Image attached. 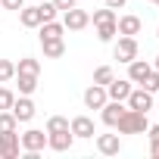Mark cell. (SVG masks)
Returning a JSON list of instances; mask_svg holds the SVG:
<instances>
[{
  "mask_svg": "<svg viewBox=\"0 0 159 159\" xmlns=\"http://www.w3.org/2000/svg\"><path fill=\"white\" fill-rule=\"evenodd\" d=\"M10 78H16V62L13 59H0V84L10 81Z\"/></svg>",
  "mask_w": 159,
  "mask_h": 159,
  "instance_id": "603a6c76",
  "label": "cell"
},
{
  "mask_svg": "<svg viewBox=\"0 0 159 159\" xmlns=\"http://www.w3.org/2000/svg\"><path fill=\"white\" fill-rule=\"evenodd\" d=\"M100 22H116V10H109V7L106 10H97L94 13V25H100Z\"/></svg>",
  "mask_w": 159,
  "mask_h": 159,
  "instance_id": "4316f807",
  "label": "cell"
},
{
  "mask_svg": "<svg viewBox=\"0 0 159 159\" xmlns=\"http://www.w3.org/2000/svg\"><path fill=\"white\" fill-rule=\"evenodd\" d=\"M38 28H41V41H44V38H62V34H66V25H62V22H56V19L41 22Z\"/></svg>",
  "mask_w": 159,
  "mask_h": 159,
  "instance_id": "ac0fdd59",
  "label": "cell"
},
{
  "mask_svg": "<svg viewBox=\"0 0 159 159\" xmlns=\"http://www.w3.org/2000/svg\"><path fill=\"white\" fill-rule=\"evenodd\" d=\"M125 109H128V106H122V100H112V103L106 100V103L100 106V119H103V125L116 128V125H119V119L125 116Z\"/></svg>",
  "mask_w": 159,
  "mask_h": 159,
  "instance_id": "277c9868",
  "label": "cell"
},
{
  "mask_svg": "<svg viewBox=\"0 0 159 159\" xmlns=\"http://www.w3.org/2000/svg\"><path fill=\"white\" fill-rule=\"evenodd\" d=\"M38 10H41V19H44V22H50V19H56V13H59V10H56L53 3H41Z\"/></svg>",
  "mask_w": 159,
  "mask_h": 159,
  "instance_id": "f1b7e54d",
  "label": "cell"
},
{
  "mask_svg": "<svg viewBox=\"0 0 159 159\" xmlns=\"http://www.w3.org/2000/svg\"><path fill=\"white\" fill-rule=\"evenodd\" d=\"M16 128H19L16 116H13L10 109H3V112H0V134H3V131H16Z\"/></svg>",
  "mask_w": 159,
  "mask_h": 159,
  "instance_id": "7402d4cb",
  "label": "cell"
},
{
  "mask_svg": "<svg viewBox=\"0 0 159 159\" xmlns=\"http://www.w3.org/2000/svg\"><path fill=\"white\" fill-rule=\"evenodd\" d=\"M19 143H22L25 153H41V150L47 147V134L38 131V128H31V131H25V134L19 137Z\"/></svg>",
  "mask_w": 159,
  "mask_h": 159,
  "instance_id": "5b68a950",
  "label": "cell"
},
{
  "mask_svg": "<svg viewBox=\"0 0 159 159\" xmlns=\"http://www.w3.org/2000/svg\"><path fill=\"white\" fill-rule=\"evenodd\" d=\"M153 106V94L147 91V88H131V94H128V109H137V112H147Z\"/></svg>",
  "mask_w": 159,
  "mask_h": 159,
  "instance_id": "ba28073f",
  "label": "cell"
},
{
  "mask_svg": "<svg viewBox=\"0 0 159 159\" xmlns=\"http://www.w3.org/2000/svg\"><path fill=\"white\" fill-rule=\"evenodd\" d=\"M72 143H75L72 128H66V131H47V147H50V150L66 153V150H72Z\"/></svg>",
  "mask_w": 159,
  "mask_h": 159,
  "instance_id": "7a4b0ae2",
  "label": "cell"
},
{
  "mask_svg": "<svg viewBox=\"0 0 159 159\" xmlns=\"http://www.w3.org/2000/svg\"><path fill=\"white\" fill-rule=\"evenodd\" d=\"M66 128H69V119H62V116H53L47 122V131H66Z\"/></svg>",
  "mask_w": 159,
  "mask_h": 159,
  "instance_id": "83f0119b",
  "label": "cell"
},
{
  "mask_svg": "<svg viewBox=\"0 0 159 159\" xmlns=\"http://www.w3.org/2000/svg\"><path fill=\"white\" fill-rule=\"evenodd\" d=\"M97 150H100L103 156H116V153L122 150L119 134H100V137H97Z\"/></svg>",
  "mask_w": 159,
  "mask_h": 159,
  "instance_id": "5bb4252c",
  "label": "cell"
},
{
  "mask_svg": "<svg viewBox=\"0 0 159 159\" xmlns=\"http://www.w3.org/2000/svg\"><path fill=\"white\" fill-rule=\"evenodd\" d=\"M116 31L134 38V34L140 31V19H137V16H122V19H116Z\"/></svg>",
  "mask_w": 159,
  "mask_h": 159,
  "instance_id": "9a60e30c",
  "label": "cell"
},
{
  "mask_svg": "<svg viewBox=\"0 0 159 159\" xmlns=\"http://www.w3.org/2000/svg\"><path fill=\"white\" fill-rule=\"evenodd\" d=\"M150 3H156V7H159V0H150Z\"/></svg>",
  "mask_w": 159,
  "mask_h": 159,
  "instance_id": "d590c367",
  "label": "cell"
},
{
  "mask_svg": "<svg viewBox=\"0 0 159 159\" xmlns=\"http://www.w3.org/2000/svg\"><path fill=\"white\" fill-rule=\"evenodd\" d=\"M116 34H119V31H116V22H100V25H97V38H100L103 44H109Z\"/></svg>",
  "mask_w": 159,
  "mask_h": 159,
  "instance_id": "44dd1931",
  "label": "cell"
},
{
  "mask_svg": "<svg viewBox=\"0 0 159 159\" xmlns=\"http://www.w3.org/2000/svg\"><path fill=\"white\" fill-rule=\"evenodd\" d=\"M62 25H66V31H81V28H88V25H91V16H88L84 10L72 7V10H66V16H62Z\"/></svg>",
  "mask_w": 159,
  "mask_h": 159,
  "instance_id": "3957f363",
  "label": "cell"
},
{
  "mask_svg": "<svg viewBox=\"0 0 159 159\" xmlns=\"http://www.w3.org/2000/svg\"><path fill=\"white\" fill-rule=\"evenodd\" d=\"M119 134H143L150 125H147V112H137V109H125V116L119 119Z\"/></svg>",
  "mask_w": 159,
  "mask_h": 159,
  "instance_id": "6da1fadb",
  "label": "cell"
},
{
  "mask_svg": "<svg viewBox=\"0 0 159 159\" xmlns=\"http://www.w3.org/2000/svg\"><path fill=\"white\" fill-rule=\"evenodd\" d=\"M140 88H147L150 94H156V91H159V72H156V69H150V75L143 78V84H140Z\"/></svg>",
  "mask_w": 159,
  "mask_h": 159,
  "instance_id": "d4e9b609",
  "label": "cell"
},
{
  "mask_svg": "<svg viewBox=\"0 0 159 159\" xmlns=\"http://www.w3.org/2000/svg\"><path fill=\"white\" fill-rule=\"evenodd\" d=\"M16 72H19V75H41V62L31 59V56H25V59H19Z\"/></svg>",
  "mask_w": 159,
  "mask_h": 159,
  "instance_id": "ffe728a7",
  "label": "cell"
},
{
  "mask_svg": "<svg viewBox=\"0 0 159 159\" xmlns=\"http://www.w3.org/2000/svg\"><path fill=\"white\" fill-rule=\"evenodd\" d=\"M53 7L66 13V10H72V7H78V0H53Z\"/></svg>",
  "mask_w": 159,
  "mask_h": 159,
  "instance_id": "4dcf8cb0",
  "label": "cell"
},
{
  "mask_svg": "<svg viewBox=\"0 0 159 159\" xmlns=\"http://www.w3.org/2000/svg\"><path fill=\"white\" fill-rule=\"evenodd\" d=\"M116 59H119V62H131V59H137V41L128 38V34H122L119 44H116Z\"/></svg>",
  "mask_w": 159,
  "mask_h": 159,
  "instance_id": "52a82bcc",
  "label": "cell"
},
{
  "mask_svg": "<svg viewBox=\"0 0 159 159\" xmlns=\"http://www.w3.org/2000/svg\"><path fill=\"white\" fill-rule=\"evenodd\" d=\"M19 22H22L25 28H38L44 19H41V10H38V7H22V10H19Z\"/></svg>",
  "mask_w": 159,
  "mask_h": 159,
  "instance_id": "2e32d148",
  "label": "cell"
},
{
  "mask_svg": "<svg viewBox=\"0 0 159 159\" xmlns=\"http://www.w3.org/2000/svg\"><path fill=\"white\" fill-rule=\"evenodd\" d=\"M0 10H3V7H0Z\"/></svg>",
  "mask_w": 159,
  "mask_h": 159,
  "instance_id": "8d00e7d4",
  "label": "cell"
},
{
  "mask_svg": "<svg viewBox=\"0 0 159 159\" xmlns=\"http://www.w3.org/2000/svg\"><path fill=\"white\" fill-rule=\"evenodd\" d=\"M10 112L16 116V122H31V119H34V103L22 94L19 100H13V109H10Z\"/></svg>",
  "mask_w": 159,
  "mask_h": 159,
  "instance_id": "8fae6325",
  "label": "cell"
},
{
  "mask_svg": "<svg viewBox=\"0 0 159 159\" xmlns=\"http://www.w3.org/2000/svg\"><path fill=\"white\" fill-rule=\"evenodd\" d=\"M13 100H16V94H13L10 88H0V112H3V109H13Z\"/></svg>",
  "mask_w": 159,
  "mask_h": 159,
  "instance_id": "484cf974",
  "label": "cell"
},
{
  "mask_svg": "<svg viewBox=\"0 0 159 159\" xmlns=\"http://www.w3.org/2000/svg\"><path fill=\"white\" fill-rule=\"evenodd\" d=\"M112 78H116V75H112V69H109V66H100V69L94 72V84H103V88H106Z\"/></svg>",
  "mask_w": 159,
  "mask_h": 159,
  "instance_id": "cb8c5ba5",
  "label": "cell"
},
{
  "mask_svg": "<svg viewBox=\"0 0 159 159\" xmlns=\"http://www.w3.org/2000/svg\"><path fill=\"white\" fill-rule=\"evenodd\" d=\"M69 128H72V134L75 137H81V140H91L97 131H94V122L88 119V116H75L72 122H69Z\"/></svg>",
  "mask_w": 159,
  "mask_h": 159,
  "instance_id": "9c48e42d",
  "label": "cell"
},
{
  "mask_svg": "<svg viewBox=\"0 0 159 159\" xmlns=\"http://www.w3.org/2000/svg\"><path fill=\"white\" fill-rule=\"evenodd\" d=\"M106 100H109V97H106V88H103V84H91V88L84 91V106H88V109H100Z\"/></svg>",
  "mask_w": 159,
  "mask_h": 159,
  "instance_id": "7c38bea8",
  "label": "cell"
},
{
  "mask_svg": "<svg viewBox=\"0 0 159 159\" xmlns=\"http://www.w3.org/2000/svg\"><path fill=\"white\" fill-rule=\"evenodd\" d=\"M0 7H3V10H16V13H19V10L25 7V0H0Z\"/></svg>",
  "mask_w": 159,
  "mask_h": 159,
  "instance_id": "f546056e",
  "label": "cell"
},
{
  "mask_svg": "<svg viewBox=\"0 0 159 159\" xmlns=\"http://www.w3.org/2000/svg\"><path fill=\"white\" fill-rule=\"evenodd\" d=\"M150 69H153V66H147L143 59H131V62H128V81H131V84H143V78L150 75Z\"/></svg>",
  "mask_w": 159,
  "mask_h": 159,
  "instance_id": "4fadbf2b",
  "label": "cell"
},
{
  "mask_svg": "<svg viewBox=\"0 0 159 159\" xmlns=\"http://www.w3.org/2000/svg\"><path fill=\"white\" fill-rule=\"evenodd\" d=\"M125 3H128V0H106V7H109V10H122Z\"/></svg>",
  "mask_w": 159,
  "mask_h": 159,
  "instance_id": "1f68e13d",
  "label": "cell"
},
{
  "mask_svg": "<svg viewBox=\"0 0 159 159\" xmlns=\"http://www.w3.org/2000/svg\"><path fill=\"white\" fill-rule=\"evenodd\" d=\"M19 150H22V143H19L16 131H3L0 134V156L3 159H19Z\"/></svg>",
  "mask_w": 159,
  "mask_h": 159,
  "instance_id": "8992f818",
  "label": "cell"
},
{
  "mask_svg": "<svg viewBox=\"0 0 159 159\" xmlns=\"http://www.w3.org/2000/svg\"><path fill=\"white\" fill-rule=\"evenodd\" d=\"M41 47H44V56H50V59H59V56L66 53L62 38H44V41H41Z\"/></svg>",
  "mask_w": 159,
  "mask_h": 159,
  "instance_id": "e0dca14e",
  "label": "cell"
},
{
  "mask_svg": "<svg viewBox=\"0 0 159 159\" xmlns=\"http://www.w3.org/2000/svg\"><path fill=\"white\" fill-rule=\"evenodd\" d=\"M147 134H150V140H159V125H153V128H147Z\"/></svg>",
  "mask_w": 159,
  "mask_h": 159,
  "instance_id": "d6a6232c",
  "label": "cell"
},
{
  "mask_svg": "<svg viewBox=\"0 0 159 159\" xmlns=\"http://www.w3.org/2000/svg\"><path fill=\"white\" fill-rule=\"evenodd\" d=\"M150 153H153V159H159V140H150Z\"/></svg>",
  "mask_w": 159,
  "mask_h": 159,
  "instance_id": "836d02e7",
  "label": "cell"
},
{
  "mask_svg": "<svg viewBox=\"0 0 159 159\" xmlns=\"http://www.w3.org/2000/svg\"><path fill=\"white\" fill-rule=\"evenodd\" d=\"M128 94H131V81H128V78H112V81L106 84V97L109 100H128Z\"/></svg>",
  "mask_w": 159,
  "mask_h": 159,
  "instance_id": "30bf717a",
  "label": "cell"
},
{
  "mask_svg": "<svg viewBox=\"0 0 159 159\" xmlns=\"http://www.w3.org/2000/svg\"><path fill=\"white\" fill-rule=\"evenodd\" d=\"M16 78H19V94L31 97V94L38 91V75H19V72H16Z\"/></svg>",
  "mask_w": 159,
  "mask_h": 159,
  "instance_id": "d6986e66",
  "label": "cell"
},
{
  "mask_svg": "<svg viewBox=\"0 0 159 159\" xmlns=\"http://www.w3.org/2000/svg\"><path fill=\"white\" fill-rule=\"evenodd\" d=\"M153 69H156V72H159V56H156V66H153Z\"/></svg>",
  "mask_w": 159,
  "mask_h": 159,
  "instance_id": "e575fe53",
  "label": "cell"
}]
</instances>
